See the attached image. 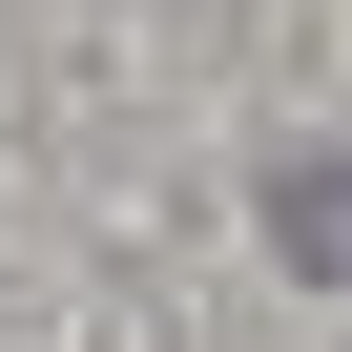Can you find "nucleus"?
Returning a JSON list of instances; mask_svg holds the SVG:
<instances>
[]
</instances>
